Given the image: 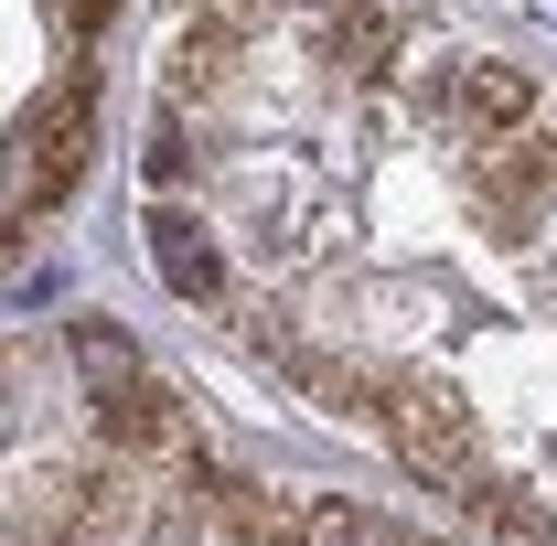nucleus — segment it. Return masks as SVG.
Masks as SVG:
<instances>
[{
    "instance_id": "obj_1",
    "label": "nucleus",
    "mask_w": 557,
    "mask_h": 546,
    "mask_svg": "<svg viewBox=\"0 0 557 546\" xmlns=\"http://www.w3.org/2000/svg\"><path fill=\"white\" fill-rule=\"evenodd\" d=\"M375 418H386V439H397V461L418 482H440V493H472L483 482V429H472V408L440 375H386Z\"/></svg>"
},
{
    "instance_id": "obj_2",
    "label": "nucleus",
    "mask_w": 557,
    "mask_h": 546,
    "mask_svg": "<svg viewBox=\"0 0 557 546\" xmlns=\"http://www.w3.org/2000/svg\"><path fill=\"white\" fill-rule=\"evenodd\" d=\"M22 172H11V214H54L86 183V150H97V97H86V75H65L54 97H33V119H22Z\"/></svg>"
},
{
    "instance_id": "obj_3",
    "label": "nucleus",
    "mask_w": 557,
    "mask_h": 546,
    "mask_svg": "<svg viewBox=\"0 0 557 546\" xmlns=\"http://www.w3.org/2000/svg\"><path fill=\"white\" fill-rule=\"evenodd\" d=\"M97 439H108V450H129V461H172V450H194V418H183L172 386L129 375V386H108V397H97Z\"/></svg>"
},
{
    "instance_id": "obj_4",
    "label": "nucleus",
    "mask_w": 557,
    "mask_h": 546,
    "mask_svg": "<svg viewBox=\"0 0 557 546\" xmlns=\"http://www.w3.org/2000/svg\"><path fill=\"white\" fill-rule=\"evenodd\" d=\"M150 269H161V289H183V300H225V258H214V236L194 225V214H150Z\"/></svg>"
},
{
    "instance_id": "obj_5",
    "label": "nucleus",
    "mask_w": 557,
    "mask_h": 546,
    "mask_svg": "<svg viewBox=\"0 0 557 546\" xmlns=\"http://www.w3.org/2000/svg\"><path fill=\"white\" fill-rule=\"evenodd\" d=\"M278 546H418V536L386 525V514H364V504H344V493H311V504L278 514Z\"/></svg>"
},
{
    "instance_id": "obj_6",
    "label": "nucleus",
    "mask_w": 557,
    "mask_h": 546,
    "mask_svg": "<svg viewBox=\"0 0 557 546\" xmlns=\"http://www.w3.org/2000/svg\"><path fill=\"white\" fill-rule=\"evenodd\" d=\"M440 97H450V119H472V129H525V119H536V75L525 65H461Z\"/></svg>"
},
{
    "instance_id": "obj_7",
    "label": "nucleus",
    "mask_w": 557,
    "mask_h": 546,
    "mask_svg": "<svg viewBox=\"0 0 557 546\" xmlns=\"http://www.w3.org/2000/svg\"><path fill=\"white\" fill-rule=\"evenodd\" d=\"M236 75V22L225 11H183V33H172V97H214Z\"/></svg>"
},
{
    "instance_id": "obj_8",
    "label": "nucleus",
    "mask_w": 557,
    "mask_h": 546,
    "mask_svg": "<svg viewBox=\"0 0 557 546\" xmlns=\"http://www.w3.org/2000/svg\"><path fill=\"white\" fill-rule=\"evenodd\" d=\"M65 353H75V375H86V397H108V386H129V375H139V343L119 333V322H75Z\"/></svg>"
},
{
    "instance_id": "obj_9",
    "label": "nucleus",
    "mask_w": 557,
    "mask_h": 546,
    "mask_svg": "<svg viewBox=\"0 0 557 546\" xmlns=\"http://www.w3.org/2000/svg\"><path fill=\"white\" fill-rule=\"evenodd\" d=\"M333 75H386V11L375 0H333Z\"/></svg>"
},
{
    "instance_id": "obj_10",
    "label": "nucleus",
    "mask_w": 557,
    "mask_h": 546,
    "mask_svg": "<svg viewBox=\"0 0 557 546\" xmlns=\"http://www.w3.org/2000/svg\"><path fill=\"white\" fill-rule=\"evenodd\" d=\"M205 504L247 536H278V514H289V504H258V482H236V472H205Z\"/></svg>"
},
{
    "instance_id": "obj_11",
    "label": "nucleus",
    "mask_w": 557,
    "mask_h": 546,
    "mask_svg": "<svg viewBox=\"0 0 557 546\" xmlns=\"http://www.w3.org/2000/svg\"><path fill=\"white\" fill-rule=\"evenodd\" d=\"M139 172H150V183H194V139H183V119H161V129H150Z\"/></svg>"
},
{
    "instance_id": "obj_12",
    "label": "nucleus",
    "mask_w": 557,
    "mask_h": 546,
    "mask_svg": "<svg viewBox=\"0 0 557 546\" xmlns=\"http://www.w3.org/2000/svg\"><path fill=\"white\" fill-rule=\"evenodd\" d=\"M44 11H54V33H65V44H97L119 0H44Z\"/></svg>"
},
{
    "instance_id": "obj_13",
    "label": "nucleus",
    "mask_w": 557,
    "mask_h": 546,
    "mask_svg": "<svg viewBox=\"0 0 557 546\" xmlns=\"http://www.w3.org/2000/svg\"><path fill=\"white\" fill-rule=\"evenodd\" d=\"M300 11H333V0H300Z\"/></svg>"
}]
</instances>
